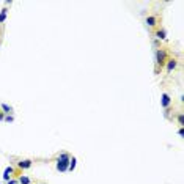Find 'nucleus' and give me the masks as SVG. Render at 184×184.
I'll list each match as a JSON object with an SVG mask.
<instances>
[{"label": "nucleus", "instance_id": "f257e3e1", "mask_svg": "<svg viewBox=\"0 0 184 184\" xmlns=\"http://www.w3.org/2000/svg\"><path fill=\"white\" fill-rule=\"evenodd\" d=\"M69 154H66V153H63V154H60V158H58L57 160V170L58 171H68V167H69Z\"/></svg>", "mask_w": 184, "mask_h": 184}, {"label": "nucleus", "instance_id": "f03ea898", "mask_svg": "<svg viewBox=\"0 0 184 184\" xmlns=\"http://www.w3.org/2000/svg\"><path fill=\"white\" fill-rule=\"evenodd\" d=\"M167 60V52L165 49H158L156 50V65L158 66H162L164 63H165Z\"/></svg>", "mask_w": 184, "mask_h": 184}, {"label": "nucleus", "instance_id": "7ed1b4c3", "mask_svg": "<svg viewBox=\"0 0 184 184\" xmlns=\"http://www.w3.org/2000/svg\"><path fill=\"white\" fill-rule=\"evenodd\" d=\"M160 104H162L164 109L168 107V104H170V96H168L167 93H162V99H160Z\"/></svg>", "mask_w": 184, "mask_h": 184}, {"label": "nucleus", "instance_id": "20e7f679", "mask_svg": "<svg viewBox=\"0 0 184 184\" xmlns=\"http://www.w3.org/2000/svg\"><path fill=\"white\" fill-rule=\"evenodd\" d=\"M13 167H6L5 168V171H3V179L5 181H10V178H11V173H13Z\"/></svg>", "mask_w": 184, "mask_h": 184}, {"label": "nucleus", "instance_id": "39448f33", "mask_svg": "<svg viewBox=\"0 0 184 184\" xmlns=\"http://www.w3.org/2000/svg\"><path fill=\"white\" fill-rule=\"evenodd\" d=\"M176 65H178V61H176L175 58L168 60V63H167V71H168V72H171V71H173V69L176 68Z\"/></svg>", "mask_w": 184, "mask_h": 184}, {"label": "nucleus", "instance_id": "423d86ee", "mask_svg": "<svg viewBox=\"0 0 184 184\" xmlns=\"http://www.w3.org/2000/svg\"><path fill=\"white\" fill-rule=\"evenodd\" d=\"M17 165H19V168H30V167H32V160H30V159L21 160V162H19Z\"/></svg>", "mask_w": 184, "mask_h": 184}, {"label": "nucleus", "instance_id": "0eeeda50", "mask_svg": "<svg viewBox=\"0 0 184 184\" xmlns=\"http://www.w3.org/2000/svg\"><path fill=\"white\" fill-rule=\"evenodd\" d=\"M145 22H146V25H148V27H154V25H156V22H158V21H156V17H154V16H148V17H146V21H145Z\"/></svg>", "mask_w": 184, "mask_h": 184}, {"label": "nucleus", "instance_id": "6e6552de", "mask_svg": "<svg viewBox=\"0 0 184 184\" xmlns=\"http://www.w3.org/2000/svg\"><path fill=\"white\" fill-rule=\"evenodd\" d=\"M156 38H159V40H165V30H158V32H156Z\"/></svg>", "mask_w": 184, "mask_h": 184}, {"label": "nucleus", "instance_id": "1a4fd4ad", "mask_svg": "<svg viewBox=\"0 0 184 184\" xmlns=\"http://www.w3.org/2000/svg\"><path fill=\"white\" fill-rule=\"evenodd\" d=\"M6 14H8V10L3 8V10H2V13H0V24H2V22L6 19Z\"/></svg>", "mask_w": 184, "mask_h": 184}, {"label": "nucleus", "instance_id": "9d476101", "mask_svg": "<svg viewBox=\"0 0 184 184\" xmlns=\"http://www.w3.org/2000/svg\"><path fill=\"white\" fill-rule=\"evenodd\" d=\"M19 183H21V184H30V178H29V176L22 175L21 178H19Z\"/></svg>", "mask_w": 184, "mask_h": 184}, {"label": "nucleus", "instance_id": "9b49d317", "mask_svg": "<svg viewBox=\"0 0 184 184\" xmlns=\"http://www.w3.org/2000/svg\"><path fill=\"white\" fill-rule=\"evenodd\" d=\"M76 168V158H72V159H69V167H68V170H74Z\"/></svg>", "mask_w": 184, "mask_h": 184}, {"label": "nucleus", "instance_id": "f8f14e48", "mask_svg": "<svg viewBox=\"0 0 184 184\" xmlns=\"http://www.w3.org/2000/svg\"><path fill=\"white\" fill-rule=\"evenodd\" d=\"M2 109H3L5 112H8V113H10V112H13V109H11L8 104H2Z\"/></svg>", "mask_w": 184, "mask_h": 184}, {"label": "nucleus", "instance_id": "ddd939ff", "mask_svg": "<svg viewBox=\"0 0 184 184\" xmlns=\"http://www.w3.org/2000/svg\"><path fill=\"white\" fill-rule=\"evenodd\" d=\"M178 123L181 124V126H184V115H183V113H181V115L178 116Z\"/></svg>", "mask_w": 184, "mask_h": 184}, {"label": "nucleus", "instance_id": "4468645a", "mask_svg": "<svg viewBox=\"0 0 184 184\" xmlns=\"http://www.w3.org/2000/svg\"><path fill=\"white\" fill-rule=\"evenodd\" d=\"M3 120H5V121H8V123H11V121H13V116H11V115H8V116H5Z\"/></svg>", "mask_w": 184, "mask_h": 184}, {"label": "nucleus", "instance_id": "2eb2a0df", "mask_svg": "<svg viewBox=\"0 0 184 184\" xmlns=\"http://www.w3.org/2000/svg\"><path fill=\"white\" fill-rule=\"evenodd\" d=\"M178 134H179V137H184V131H183V128L179 129V132H178Z\"/></svg>", "mask_w": 184, "mask_h": 184}, {"label": "nucleus", "instance_id": "dca6fc26", "mask_svg": "<svg viewBox=\"0 0 184 184\" xmlns=\"http://www.w3.org/2000/svg\"><path fill=\"white\" fill-rule=\"evenodd\" d=\"M8 184H17V181H14V179H10Z\"/></svg>", "mask_w": 184, "mask_h": 184}]
</instances>
